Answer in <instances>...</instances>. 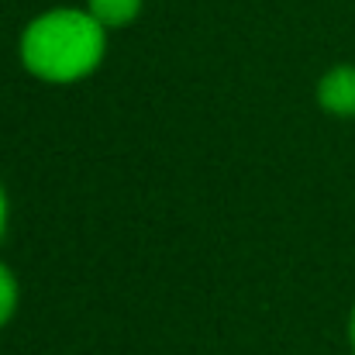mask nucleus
<instances>
[{"label": "nucleus", "instance_id": "1", "mask_svg": "<svg viewBox=\"0 0 355 355\" xmlns=\"http://www.w3.org/2000/svg\"><path fill=\"white\" fill-rule=\"evenodd\" d=\"M107 49V28L76 7L38 14L21 35V62L45 83H76L90 76Z\"/></svg>", "mask_w": 355, "mask_h": 355}, {"label": "nucleus", "instance_id": "2", "mask_svg": "<svg viewBox=\"0 0 355 355\" xmlns=\"http://www.w3.org/2000/svg\"><path fill=\"white\" fill-rule=\"evenodd\" d=\"M318 101L328 114L355 118V66H335L318 83Z\"/></svg>", "mask_w": 355, "mask_h": 355}, {"label": "nucleus", "instance_id": "3", "mask_svg": "<svg viewBox=\"0 0 355 355\" xmlns=\"http://www.w3.org/2000/svg\"><path fill=\"white\" fill-rule=\"evenodd\" d=\"M87 10L104 24V28H124L138 17L141 0H87Z\"/></svg>", "mask_w": 355, "mask_h": 355}, {"label": "nucleus", "instance_id": "4", "mask_svg": "<svg viewBox=\"0 0 355 355\" xmlns=\"http://www.w3.org/2000/svg\"><path fill=\"white\" fill-rule=\"evenodd\" d=\"M14 307H17V279H14V272L0 262V328L14 318Z\"/></svg>", "mask_w": 355, "mask_h": 355}, {"label": "nucleus", "instance_id": "5", "mask_svg": "<svg viewBox=\"0 0 355 355\" xmlns=\"http://www.w3.org/2000/svg\"><path fill=\"white\" fill-rule=\"evenodd\" d=\"M3 228H7V197L0 190V238H3Z\"/></svg>", "mask_w": 355, "mask_h": 355}, {"label": "nucleus", "instance_id": "6", "mask_svg": "<svg viewBox=\"0 0 355 355\" xmlns=\"http://www.w3.org/2000/svg\"><path fill=\"white\" fill-rule=\"evenodd\" d=\"M349 335H352V352H355V311H352V328H349Z\"/></svg>", "mask_w": 355, "mask_h": 355}]
</instances>
